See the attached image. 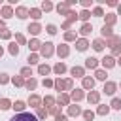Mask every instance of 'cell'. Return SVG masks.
I'll use <instances>...</instances> for the list:
<instances>
[{"label": "cell", "instance_id": "d6a6232c", "mask_svg": "<svg viewBox=\"0 0 121 121\" xmlns=\"http://www.w3.org/2000/svg\"><path fill=\"white\" fill-rule=\"evenodd\" d=\"M115 23V15L113 13H108L106 15V26H110V25H113Z\"/></svg>", "mask_w": 121, "mask_h": 121}, {"label": "cell", "instance_id": "44dd1931", "mask_svg": "<svg viewBox=\"0 0 121 121\" xmlns=\"http://www.w3.org/2000/svg\"><path fill=\"white\" fill-rule=\"evenodd\" d=\"M70 72H72V76H76V78H83V68H79V66H74Z\"/></svg>", "mask_w": 121, "mask_h": 121}, {"label": "cell", "instance_id": "ee69618b", "mask_svg": "<svg viewBox=\"0 0 121 121\" xmlns=\"http://www.w3.org/2000/svg\"><path fill=\"white\" fill-rule=\"evenodd\" d=\"M42 9H45V11L53 9V4H51V2H43V4H42Z\"/></svg>", "mask_w": 121, "mask_h": 121}, {"label": "cell", "instance_id": "277c9868", "mask_svg": "<svg viewBox=\"0 0 121 121\" xmlns=\"http://www.w3.org/2000/svg\"><path fill=\"white\" fill-rule=\"evenodd\" d=\"M28 13H30V11H28V9H26V8H25V6H19V8H17V9H15V15H17V17H19V19H25V17H26V15H28Z\"/></svg>", "mask_w": 121, "mask_h": 121}, {"label": "cell", "instance_id": "52a82bcc", "mask_svg": "<svg viewBox=\"0 0 121 121\" xmlns=\"http://www.w3.org/2000/svg\"><path fill=\"white\" fill-rule=\"evenodd\" d=\"M87 47H89V42H87V40H78V42H76V49H78V51H85Z\"/></svg>", "mask_w": 121, "mask_h": 121}, {"label": "cell", "instance_id": "816d5d0a", "mask_svg": "<svg viewBox=\"0 0 121 121\" xmlns=\"http://www.w3.org/2000/svg\"><path fill=\"white\" fill-rule=\"evenodd\" d=\"M49 113H53V115H59V108H57V106L49 108Z\"/></svg>", "mask_w": 121, "mask_h": 121}, {"label": "cell", "instance_id": "ab89813d", "mask_svg": "<svg viewBox=\"0 0 121 121\" xmlns=\"http://www.w3.org/2000/svg\"><path fill=\"white\" fill-rule=\"evenodd\" d=\"M36 62H38V55H36V53L28 55V64H36Z\"/></svg>", "mask_w": 121, "mask_h": 121}, {"label": "cell", "instance_id": "680465c9", "mask_svg": "<svg viewBox=\"0 0 121 121\" xmlns=\"http://www.w3.org/2000/svg\"><path fill=\"white\" fill-rule=\"evenodd\" d=\"M0 30H2V32L6 30V25H4V21H0Z\"/></svg>", "mask_w": 121, "mask_h": 121}, {"label": "cell", "instance_id": "7bdbcfd3", "mask_svg": "<svg viewBox=\"0 0 121 121\" xmlns=\"http://www.w3.org/2000/svg\"><path fill=\"white\" fill-rule=\"evenodd\" d=\"M9 81V76L8 74H0V85H4V83H8Z\"/></svg>", "mask_w": 121, "mask_h": 121}, {"label": "cell", "instance_id": "74e56055", "mask_svg": "<svg viewBox=\"0 0 121 121\" xmlns=\"http://www.w3.org/2000/svg\"><path fill=\"white\" fill-rule=\"evenodd\" d=\"M83 117H85V121H93V117H95V113H93L91 110H87V112H83Z\"/></svg>", "mask_w": 121, "mask_h": 121}, {"label": "cell", "instance_id": "30bf717a", "mask_svg": "<svg viewBox=\"0 0 121 121\" xmlns=\"http://www.w3.org/2000/svg\"><path fill=\"white\" fill-rule=\"evenodd\" d=\"M57 53H59V57H66L70 53V49H68V45H59L57 47Z\"/></svg>", "mask_w": 121, "mask_h": 121}, {"label": "cell", "instance_id": "5bb4252c", "mask_svg": "<svg viewBox=\"0 0 121 121\" xmlns=\"http://www.w3.org/2000/svg\"><path fill=\"white\" fill-rule=\"evenodd\" d=\"M119 43H121V38H119V36H112V38L108 40V45H110V47H115V45H119Z\"/></svg>", "mask_w": 121, "mask_h": 121}, {"label": "cell", "instance_id": "f907efd6", "mask_svg": "<svg viewBox=\"0 0 121 121\" xmlns=\"http://www.w3.org/2000/svg\"><path fill=\"white\" fill-rule=\"evenodd\" d=\"M112 53H113V55H119V53H121V43L115 45V47H112Z\"/></svg>", "mask_w": 121, "mask_h": 121}, {"label": "cell", "instance_id": "5b68a950", "mask_svg": "<svg viewBox=\"0 0 121 121\" xmlns=\"http://www.w3.org/2000/svg\"><path fill=\"white\" fill-rule=\"evenodd\" d=\"M115 87H117V85H115L113 81H108V83H104V93H106V95H113V93H115Z\"/></svg>", "mask_w": 121, "mask_h": 121}, {"label": "cell", "instance_id": "c3c4849f", "mask_svg": "<svg viewBox=\"0 0 121 121\" xmlns=\"http://www.w3.org/2000/svg\"><path fill=\"white\" fill-rule=\"evenodd\" d=\"M0 36H2L4 40H9V38H11V32H9V30H4V32H0Z\"/></svg>", "mask_w": 121, "mask_h": 121}, {"label": "cell", "instance_id": "484cf974", "mask_svg": "<svg viewBox=\"0 0 121 121\" xmlns=\"http://www.w3.org/2000/svg\"><path fill=\"white\" fill-rule=\"evenodd\" d=\"M11 81H13V85H17V87L25 85V79H23V76H15V78H11Z\"/></svg>", "mask_w": 121, "mask_h": 121}, {"label": "cell", "instance_id": "ffe728a7", "mask_svg": "<svg viewBox=\"0 0 121 121\" xmlns=\"http://www.w3.org/2000/svg\"><path fill=\"white\" fill-rule=\"evenodd\" d=\"M38 72H40L42 76H47V74L51 72V68H49L47 64H40V66H38Z\"/></svg>", "mask_w": 121, "mask_h": 121}, {"label": "cell", "instance_id": "f1b7e54d", "mask_svg": "<svg viewBox=\"0 0 121 121\" xmlns=\"http://www.w3.org/2000/svg\"><path fill=\"white\" fill-rule=\"evenodd\" d=\"M100 32H102V36H106V38H112V36H113V34H112V28H110V26H106V25L102 26V30H100Z\"/></svg>", "mask_w": 121, "mask_h": 121}, {"label": "cell", "instance_id": "1f68e13d", "mask_svg": "<svg viewBox=\"0 0 121 121\" xmlns=\"http://www.w3.org/2000/svg\"><path fill=\"white\" fill-rule=\"evenodd\" d=\"M57 11H59V13H66V15H68V4H59V6H57Z\"/></svg>", "mask_w": 121, "mask_h": 121}, {"label": "cell", "instance_id": "3957f363", "mask_svg": "<svg viewBox=\"0 0 121 121\" xmlns=\"http://www.w3.org/2000/svg\"><path fill=\"white\" fill-rule=\"evenodd\" d=\"M115 62H117V60H115L112 55H108V57H104V59H102V66H104V68H112Z\"/></svg>", "mask_w": 121, "mask_h": 121}, {"label": "cell", "instance_id": "d6986e66", "mask_svg": "<svg viewBox=\"0 0 121 121\" xmlns=\"http://www.w3.org/2000/svg\"><path fill=\"white\" fill-rule=\"evenodd\" d=\"M9 53H11L13 57H17V55H19V45H17L15 42H11V43H9Z\"/></svg>", "mask_w": 121, "mask_h": 121}, {"label": "cell", "instance_id": "d590c367", "mask_svg": "<svg viewBox=\"0 0 121 121\" xmlns=\"http://www.w3.org/2000/svg\"><path fill=\"white\" fill-rule=\"evenodd\" d=\"M47 113H49L47 110H43V108H38V115H36V117H38V119H43V117H47Z\"/></svg>", "mask_w": 121, "mask_h": 121}, {"label": "cell", "instance_id": "60d3db41", "mask_svg": "<svg viewBox=\"0 0 121 121\" xmlns=\"http://www.w3.org/2000/svg\"><path fill=\"white\" fill-rule=\"evenodd\" d=\"M95 76H96V79H102V81L106 79V72H104V70H96Z\"/></svg>", "mask_w": 121, "mask_h": 121}, {"label": "cell", "instance_id": "4316f807", "mask_svg": "<svg viewBox=\"0 0 121 121\" xmlns=\"http://www.w3.org/2000/svg\"><path fill=\"white\" fill-rule=\"evenodd\" d=\"M68 113H70V115H79V113H81V108H79V106H70V108H68Z\"/></svg>", "mask_w": 121, "mask_h": 121}, {"label": "cell", "instance_id": "6125c7cd", "mask_svg": "<svg viewBox=\"0 0 121 121\" xmlns=\"http://www.w3.org/2000/svg\"><path fill=\"white\" fill-rule=\"evenodd\" d=\"M119 13H121V6H119Z\"/></svg>", "mask_w": 121, "mask_h": 121}, {"label": "cell", "instance_id": "2e32d148", "mask_svg": "<svg viewBox=\"0 0 121 121\" xmlns=\"http://www.w3.org/2000/svg\"><path fill=\"white\" fill-rule=\"evenodd\" d=\"M81 98H83V91H81V89L72 91V100H76V102H78V100H81Z\"/></svg>", "mask_w": 121, "mask_h": 121}, {"label": "cell", "instance_id": "4dcf8cb0", "mask_svg": "<svg viewBox=\"0 0 121 121\" xmlns=\"http://www.w3.org/2000/svg\"><path fill=\"white\" fill-rule=\"evenodd\" d=\"M59 104H70V96L68 95H59Z\"/></svg>", "mask_w": 121, "mask_h": 121}, {"label": "cell", "instance_id": "9a60e30c", "mask_svg": "<svg viewBox=\"0 0 121 121\" xmlns=\"http://www.w3.org/2000/svg\"><path fill=\"white\" fill-rule=\"evenodd\" d=\"M53 85H55V89H57V91L66 89V81H62V79H55V81H53Z\"/></svg>", "mask_w": 121, "mask_h": 121}, {"label": "cell", "instance_id": "7a4b0ae2", "mask_svg": "<svg viewBox=\"0 0 121 121\" xmlns=\"http://www.w3.org/2000/svg\"><path fill=\"white\" fill-rule=\"evenodd\" d=\"M40 53H42L43 57H51V55H53V43H51V42H45V43H42V47H40Z\"/></svg>", "mask_w": 121, "mask_h": 121}, {"label": "cell", "instance_id": "ba28073f", "mask_svg": "<svg viewBox=\"0 0 121 121\" xmlns=\"http://www.w3.org/2000/svg\"><path fill=\"white\" fill-rule=\"evenodd\" d=\"M40 102H42V98H40V96H36V95H32V96L28 98V104H30V106H34V108H40Z\"/></svg>", "mask_w": 121, "mask_h": 121}, {"label": "cell", "instance_id": "8d00e7d4", "mask_svg": "<svg viewBox=\"0 0 121 121\" xmlns=\"http://www.w3.org/2000/svg\"><path fill=\"white\" fill-rule=\"evenodd\" d=\"M108 112H110L108 106H98V115H108Z\"/></svg>", "mask_w": 121, "mask_h": 121}, {"label": "cell", "instance_id": "91938a15", "mask_svg": "<svg viewBox=\"0 0 121 121\" xmlns=\"http://www.w3.org/2000/svg\"><path fill=\"white\" fill-rule=\"evenodd\" d=\"M117 64H121V55H119V59H117Z\"/></svg>", "mask_w": 121, "mask_h": 121}, {"label": "cell", "instance_id": "e0dca14e", "mask_svg": "<svg viewBox=\"0 0 121 121\" xmlns=\"http://www.w3.org/2000/svg\"><path fill=\"white\" fill-rule=\"evenodd\" d=\"M91 30H93V26H91L89 23H83V26H81V30H79V32H81L83 36H87V34H91Z\"/></svg>", "mask_w": 121, "mask_h": 121}, {"label": "cell", "instance_id": "6f0895ef", "mask_svg": "<svg viewBox=\"0 0 121 121\" xmlns=\"http://www.w3.org/2000/svg\"><path fill=\"white\" fill-rule=\"evenodd\" d=\"M66 89H72V79H66Z\"/></svg>", "mask_w": 121, "mask_h": 121}, {"label": "cell", "instance_id": "6da1fadb", "mask_svg": "<svg viewBox=\"0 0 121 121\" xmlns=\"http://www.w3.org/2000/svg\"><path fill=\"white\" fill-rule=\"evenodd\" d=\"M9 121H40L36 115H32V113H28V112H23V113H17V115H13Z\"/></svg>", "mask_w": 121, "mask_h": 121}, {"label": "cell", "instance_id": "cb8c5ba5", "mask_svg": "<svg viewBox=\"0 0 121 121\" xmlns=\"http://www.w3.org/2000/svg\"><path fill=\"white\" fill-rule=\"evenodd\" d=\"M93 47H95V51H102L104 49V42L102 40H95L93 42Z\"/></svg>", "mask_w": 121, "mask_h": 121}, {"label": "cell", "instance_id": "db71d44e", "mask_svg": "<svg viewBox=\"0 0 121 121\" xmlns=\"http://www.w3.org/2000/svg\"><path fill=\"white\" fill-rule=\"evenodd\" d=\"M55 121H66V115H60V113H59V115L55 117Z\"/></svg>", "mask_w": 121, "mask_h": 121}, {"label": "cell", "instance_id": "681fc988", "mask_svg": "<svg viewBox=\"0 0 121 121\" xmlns=\"http://www.w3.org/2000/svg\"><path fill=\"white\" fill-rule=\"evenodd\" d=\"M15 40H17V43H25V36L23 34H15Z\"/></svg>", "mask_w": 121, "mask_h": 121}, {"label": "cell", "instance_id": "f5cc1de1", "mask_svg": "<svg viewBox=\"0 0 121 121\" xmlns=\"http://www.w3.org/2000/svg\"><path fill=\"white\" fill-rule=\"evenodd\" d=\"M51 85H53L51 79H43V87H51Z\"/></svg>", "mask_w": 121, "mask_h": 121}, {"label": "cell", "instance_id": "836d02e7", "mask_svg": "<svg viewBox=\"0 0 121 121\" xmlns=\"http://www.w3.org/2000/svg\"><path fill=\"white\" fill-rule=\"evenodd\" d=\"M0 108H2V110H8V108H11V102H9L8 98H2V100H0Z\"/></svg>", "mask_w": 121, "mask_h": 121}, {"label": "cell", "instance_id": "e575fe53", "mask_svg": "<svg viewBox=\"0 0 121 121\" xmlns=\"http://www.w3.org/2000/svg\"><path fill=\"white\" fill-rule=\"evenodd\" d=\"M113 110H121V98H113L112 100V104H110Z\"/></svg>", "mask_w": 121, "mask_h": 121}, {"label": "cell", "instance_id": "4fadbf2b", "mask_svg": "<svg viewBox=\"0 0 121 121\" xmlns=\"http://www.w3.org/2000/svg\"><path fill=\"white\" fill-rule=\"evenodd\" d=\"M98 98H100V95H98L96 91H91V93H89V96H87V100H89V102H93V104H96V102H98Z\"/></svg>", "mask_w": 121, "mask_h": 121}, {"label": "cell", "instance_id": "83f0119b", "mask_svg": "<svg viewBox=\"0 0 121 121\" xmlns=\"http://www.w3.org/2000/svg\"><path fill=\"white\" fill-rule=\"evenodd\" d=\"M30 17H32V19H40V17H42V11H40L38 8H32V9H30Z\"/></svg>", "mask_w": 121, "mask_h": 121}, {"label": "cell", "instance_id": "b9f144b4", "mask_svg": "<svg viewBox=\"0 0 121 121\" xmlns=\"http://www.w3.org/2000/svg\"><path fill=\"white\" fill-rule=\"evenodd\" d=\"M64 40H66V42H72V40H76V34H74V32H66V34H64Z\"/></svg>", "mask_w": 121, "mask_h": 121}, {"label": "cell", "instance_id": "7dc6e473", "mask_svg": "<svg viewBox=\"0 0 121 121\" xmlns=\"http://www.w3.org/2000/svg\"><path fill=\"white\" fill-rule=\"evenodd\" d=\"M53 102H55V100H53L51 96H45V98H43V104H47L49 108H53Z\"/></svg>", "mask_w": 121, "mask_h": 121}, {"label": "cell", "instance_id": "7402d4cb", "mask_svg": "<svg viewBox=\"0 0 121 121\" xmlns=\"http://www.w3.org/2000/svg\"><path fill=\"white\" fill-rule=\"evenodd\" d=\"M25 85H26V89H28V91H34V89H36V85H38V81L30 78L28 81H25Z\"/></svg>", "mask_w": 121, "mask_h": 121}, {"label": "cell", "instance_id": "7c38bea8", "mask_svg": "<svg viewBox=\"0 0 121 121\" xmlns=\"http://www.w3.org/2000/svg\"><path fill=\"white\" fill-rule=\"evenodd\" d=\"M95 87V79L93 78H83V89H93Z\"/></svg>", "mask_w": 121, "mask_h": 121}, {"label": "cell", "instance_id": "8fae6325", "mask_svg": "<svg viewBox=\"0 0 121 121\" xmlns=\"http://www.w3.org/2000/svg\"><path fill=\"white\" fill-rule=\"evenodd\" d=\"M85 66H87V68H96V66H98V60H96L95 57H89V59L85 60Z\"/></svg>", "mask_w": 121, "mask_h": 121}, {"label": "cell", "instance_id": "11a10c76", "mask_svg": "<svg viewBox=\"0 0 121 121\" xmlns=\"http://www.w3.org/2000/svg\"><path fill=\"white\" fill-rule=\"evenodd\" d=\"M81 6H83V8H89V6H91V0H83Z\"/></svg>", "mask_w": 121, "mask_h": 121}, {"label": "cell", "instance_id": "603a6c76", "mask_svg": "<svg viewBox=\"0 0 121 121\" xmlns=\"http://www.w3.org/2000/svg\"><path fill=\"white\" fill-rule=\"evenodd\" d=\"M13 110L19 112V113H23V110H25V102H23V100H17V102L13 104Z\"/></svg>", "mask_w": 121, "mask_h": 121}, {"label": "cell", "instance_id": "bcb514c9", "mask_svg": "<svg viewBox=\"0 0 121 121\" xmlns=\"http://www.w3.org/2000/svg\"><path fill=\"white\" fill-rule=\"evenodd\" d=\"M45 30H47L49 34H57V26H55V25H47V28H45Z\"/></svg>", "mask_w": 121, "mask_h": 121}, {"label": "cell", "instance_id": "f35d334b", "mask_svg": "<svg viewBox=\"0 0 121 121\" xmlns=\"http://www.w3.org/2000/svg\"><path fill=\"white\" fill-rule=\"evenodd\" d=\"M89 15H91V13H89V11H87V9H83V11H81V13H79V15H78V17H79V19H81V21H87V19H89Z\"/></svg>", "mask_w": 121, "mask_h": 121}, {"label": "cell", "instance_id": "94428289", "mask_svg": "<svg viewBox=\"0 0 121 121\" xmlns=\"http://www.w3.org/2000/svg\"><path fill=\"white\" fill-rule=\"evenodd\" d=\"M2 53H4V51H2V47H0V57H2Z\"/></svg>", "mask_w": 121, "mask_h": 121}, {"label": "cell", "instance_id": "9f6ffc18", "mask_svg": "<svg viewBox=\"0 0 121 121\" xmlns=\"http://www.w3.org/2000/svg\"><path fill=\"white\" fill-rule=\"evenodd\" d=\"M106 4H108V6H117V2H115V0H108Z\"/></svg>", "mask_w": 121, "mask_h": 121}, {"label": "cell", "instance_id": "ac0fdd59", "mask_svg": "<svg viewBox=\"0 0 121 121\" xmlns=\"http://www.w3.org/2000/svg\"><path fill=\"white\" fill-rule=\"evenodd\" d=\"M40 47H42V43H40L38 40H30V42H28V49L36 51V49H40Z\"/></svg>", "mask_w": 121, "mask_h": 121}, {"label": "cell", "instance_id": "d4e9b609", "mask_svg": "<svg viewBox=\"0 0 121 121\" xmlns=\"http://www.w3.org/2000/svg\"><path fill=\"white\" fill-rule=\"evenodd\" d=\"M53 70H55V74H59V76H60V74H64L66 66H64L62 62H59V64H55V68H53Z\"/></svg>", "mask_w": 121, "mask_h": 121}, {"label": "cell", "instance_id": "f6af8a7d", "mask_svg": "<svg viewBox=\"0 0 121 121\" xmlns=\"http://www.w3.org/2000/svg\"><path fill=\"white\" fill-rule=\"evenodd\" d=\"M93 15H96V17H102V15H104L102 8H95V9H93Z\"/></svg>", "mask_w": 121, "mask_h": 121}, {"label": "cell", "instance_id": "9c48e42d", "mask_svg": "<svg viewBox=\"0 0 121 121\" xmlns=\"http://www.w3.org/2000/svg\"><path fill=\"white\" fill-rule=\"evenodd\" d=\"M11 15H13V9H11L9 6H4V8H2V17H4V19H9Z\"/></svg>", "mask_w": 121, "mask_h": 121}, {"label": "cell", "instance_id": "f546056e", "mask_svg": "<svg viewBox=\"0 0 121 121\" xmlns=\"http://www.w3.org/2000/svg\"><path fill=\"white\" fill-rule=\"evenodd\" d=\"M21 76H23V78H30V76H32V70H30V66H25V68H21Z\"/></svg>", "mask_w": 121, "mask_h": 121}, {"label": "cell", "instance_id": "8992f818", "mask_svg": "<svg viewBox=\"0 0 121 121\" xmlns=\"http://www.w3.org/2000/svg\"><path fill=\"white\" fill-rule=\"evenodd\" d=\"M26 30H30V34H34V36H36V34H40V32H42V26H40L38 23H32V25H28V28H26Z\"/></svg>", "mask_w": 121, "mask_h": 121}]
</instances>
